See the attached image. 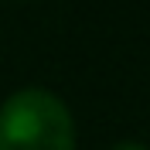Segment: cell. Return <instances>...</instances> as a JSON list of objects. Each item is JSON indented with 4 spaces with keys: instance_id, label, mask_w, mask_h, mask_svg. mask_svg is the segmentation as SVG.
Masks as SVG:
<instances>
[{
    "instance_id": "cell-1",
    "label": "cell",
    "mask_w": 150,
    "mask_h": 150,
    "mask_svg": "<svg viewBox=\"0 0 150 150\" xmlns=\"http://www.w3.org/2000/svg\"><path fill=\"white\" fill-rule=\"evenodd\" d=\"M0 150H75V120L48 89H21L0 106Z\"/></svg>"
},
{
    "instance_id": "cell-2",
    "label": "cell",
    "mask_w": 150,
    "mask_h": 150,
    "mask_svg": "<svg viewBox=\"0 0 150 150\" xmlns=\"http://www.w3.org/2000/svg\"><path fill=\"white\" fill-rule=\"evenodd\" d=\"M112 150H150V147H143V143H120V147H112Z\"/></svg>"
}]
</instances>
